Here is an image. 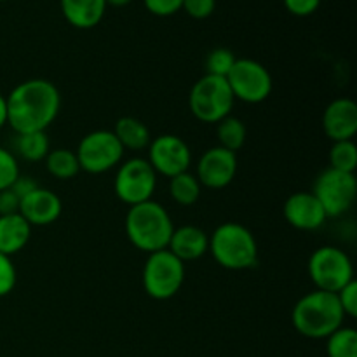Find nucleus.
I'll return each instance as SVG.
<instances>
[{
    "mask_svg": "<svg viewBox=\"0 0 357 357\" xmlns=\"http://www.w3.org/2000/svg\"><path fill=\"white\" fill-rule=\"evenodd\" d=\"M146 160L157 174L173 178L188 171L192 164V152L187 142L180 136L160 135L150 142Z\"/></svg>",
    "mask_w": 357,
    "mask_h": 357,
    "instance_id": "12",
    "label": "nucleus"
},
{
    "mask_svg": "<svg viewBox=\"0 0 357 357\" xmlns=\"http://www.w3.org/2000/svg\"><path fill=\"white\" fill-rule=\"evenodd\" d=\"M201 192L202 185L190 171L169 178V195L178 206H183V208L194 206L201 197Z\"/></svg>",
    "mask_w": 357,
    "mask_h": 357,
    "instance_id": "22",
    "label": "nucleus"
},
{
    "mask_svg": "<svg viewBox=\"0 0 357 357\" xmlns=\"http://www.w3.org/2000/svg\"><path fill=\"white\" fill-rule=\"evenodd\" d=\"M166 250H169L183 264L195 261L208 253L209 236L195 225L178 227V229H174Z\"/></svg>",
    "mask_w": 357,
    "mask_h": 357,
    "instance_id": "17",
    "label": "nucleus"
},
{
    "mask_svg": "<svg viewBox=\"0 0 357 357\" xmlns=\"http://www.w3.org/2000/svg\"><path fill=\"white\" fill-rule=\"evenodd\" d=\"M63 17L79 30L98 26L107 13L105 0H59Z\"/></svg>",
    "mask_w": 357,
    "mask_h": 357,
    "instance_id": "18",
    "label": "nucleus"
},
{
    "mask_svg": "<svg viewBox=\"0 0 357 357\" xmlns=\"http://www.w3.org/2000/svg\"><path fill=\"white\" fill-rule=\"evenodd\" d=\"M63 202L47 188L38 187L20 202V215L33 227H47L61 216Z\"/></svg>",
    "mask_w": 357,
    "mask_h": 357,
    "instance_id": "16",
    "label": "nucleus"
},
{
    "mask_svg": "<svg viewBox=\"0 0 357 357\" xmlns=\"http://www.w3.org/2000/svg\"><path fill=\"white\" fill-rule=\"evenodd\" d=\"M282 2H284V7L288 9V13L300 17L310 16L321 6V0H282Z\"/></svg>",
    "mask_w": 357,
    "mask_h": 357,
    "instance_id": "33",
    "label": "nucleus"
},
{
    "mask_svg": "<svg viewBox=\"0 0 357 357\" xmlns=\"http://www.w3.org/2000/svg\"><path fill=\"white\" fill-rule=\"evenodd\" d=\"M248 129L246 124L241 121L239 117H229L222 119V121L216 124V138H218V146L222 149L230 150V152L236 153L237 150H241L246 143Z\"/></svg>",
    "mask_w": 357,
    "mask_h": 357,
    "instance_id": "24",
    "label": "nucleus"
},
{
    "mask_svg": "<svg viewBox=\"0 0 357 357\" xmlns=\"http://www.w3.org/2000/svg\"><path fill=\"white\" fill-rule=\"evenodd\" d=\"M31 225L20 215L0 216V253L13 257L28 244Z\"/></svg>",
    "mask_w": 357,
    "mask_h": 357,
    "instance_id": "19",
    "label": "nucleus"
},
{
    "mask_svg": "<svg viewBox=\"0 0 357 357\" xmlns=\"http://www.w3.org/2000/svg\"><path fill=\"white\" fill-rule=\"evenodd\" d=\"M234 98L244 103L257 105L267 100L274 89L271 72L257 59H237L230 73L227 75Z\"/></svg>",
    "mask_w": 357,
    "mask_h": 357,
    "instance_id": "11",
    "label": "nucleus"
},
{
    "mask_svg": "<svg viewBox=\"0 0 357 357\" xmlns=\"http://www.w3.org/2000/svg\"><path fill=\"white\" fill-rule=\"evenodd\" d=\"M37 188H38L37 181H35L31 176H26V174H20V176L16 178V181L10 185V190L17 195L20 201L23 197H26L28 194H31L33 190H37Z\"/></svg>",
    "mask_w": 357,
    "mask_h": 357,
    "instance_id": "35",
    "label": "nucleus"
},
{
    "mask_svg": "<svg viewBox=\"0 0 357 357\" xmlns=\"http://www.w3.org/2000/svg\"><path fill=\"white\" fill-rule=\"evenodd\" d=\"M345 314L335 293L314 291L303 295L295 303L291 312L293 328L302 337L323 340L344 326Z\"/></svg>",
    "mask_w": 357,
    "mask_h": 357,
    "instance_id": "2",
    "label": "nucleus"
},
{
    "mask_svg": "<svg viewBox=\"0 0 357 357\" xmlns=\"http://www.w3.org/2000/svg\"><path fill=\"white\" fill-rule=\"evenodd\" d=\"M105 2H107V6H112V7H126L129 6L132 0H105Z\"/></svg>",
    "mask_w": 357,
    "mask_h": 357,
    "instance_id": "37",
    "label": "nucleus"
},
{
    "mask_svg": "<svg viewBox=\"0 0 357 357\" xmlns=\"http://www.w3.org/2000/svg\"><path fill=\"white\" fill-rule=\"evenodd\" d=\"M20 164L10 150L0 146V192L10 188V185L20 176Z\"/></svg>",
    "mask_w": 357,
    "mask_h": 357,
    "instance_id": "28",
    "label": "nucleus"
},
{
    "mask_svg": "<svg viewBox=\"0 0 357 357\" xmlns=\"http://www.w3.org/2000/svg\"><path fill=\"white\" fill-rule=\"evenodd\" d=\"M124 229L129 243L150 255L166 250L174 232V223L167 209L152 199L128 209Z\"/></svg>",
    "mask_w": 357,
    "mask_h": 357,
    "instance_id": "3",
    "label": "nucleus"
},
{
    "mask_svg": "<svg viewBox=\"0 0 357 357\" xmlns=\"http://www.w3.org/2000/svg\"><path fill=\"white\" fill-rule=\"evenodd\" d=\"M284 220L296 230L312 232L326 223L328 216L312 192H295L282 206Z\"/></svg>",
    "mask_w": 357,
    "mask_h": 357,
    "instance_id": "14",
    "label": "nucleus"
},
{
    "mask_svg": "<svg viewBox=\"0 0 357 357\" xmlns=\"http://www.w3.org/2000/svg\"><path fill=\"white\" fill-rule=\"evenodd\" d=\"M7 100V124L16 135L45 131L61 108V94L47 79H30L17 84Z\"/></svg>",
    "mask_w": 357,
    "mask_h": 357,
    "instance_id": "1",
    "label": "nucleus"
},
{
    "mask_svg": "<svg viewBox=\"0 0 357 357\" xmlns=\"http://www.w3.org/2000/svg\"><path fill=\"white\" fill-rule=\"evenodd\" d=\"M17 281V272L13 260L7 255L0 253V298L7 296L14 289Z\"/></svg>",
    "mask_w": 357,
    "mask_h": 357,
    "instance_id": "29",
    "label": "nucleus"
},
{
    "mask_svg": "<svg viewBox=\"0 0 357 357\" xmlns=\"http://www.w3.org/2000/svg\"><path fill=\"white\" fill-rule=\"evenodd\" d=\"M51 152V143H49L47 132H21L14 138V155H20L21 159L28 162H38L47 157Z\"/></svg>",
    "mask_w": 357,
    "mask_h": 357,
    "instance_id": "21",
    "label": "nucleus"
},
{
    "mask_svg": "<svg viewBox=\"0 0 357 357\" xmlns=\"http://www.w3.org/2000/svg\"><path fill=\"white\" fill-rule=\"evenodd\" d=\"M115 138L122 145L124 150H132V152H139V150L149 149L152 136H150V129L146 128L145 122H142L136 117H121L115 122L114 128Z\"/></svg>",
    "mask_w": 357,
    "mask_h": 357,
    "instance_id": "20",
    "label": "nucleus"
},
{
    "mask_svg": "<svg viewBox=\"0 0 357 357\" xmlns=\"http://www.w3.org/2000/svg\"><path fill=\"white\" fill-rule=\"evenodd\" d=\"M323 131L331 142H349L357 132V105L349 98L333 100L323 114Z\"/></svg>",
    "mask_w": 357,
    "mask_h": 357,
    "instance_id": "15",
    "label": "nucleus"
},
{
    "mask_svg": "<svg viewBox=\"0 0 357 357\" xmlns=\"http://www.w3.org/2000/svg\"><path fill=\"white\" fill-rule=\"evenodd\" d=\"M185 264L169 250L150 253L142 272L143 289L153 300H169L181 289Z\"/></svg>",
    "mask_w": 357,
    "mask_h": 357,
    "instance_id": "6",
    "label": "nucleus"
},
{
    "mask_svg": "<svg viewBox=\"0 0 357 357\" xmlns=\"http://www.w3.org/2000/svg\"><path fill=\"white\" fill-rule=\"evenodd\" d=\"M181 9L194 20H206L216 9V0H183Z\"/></svg>",
    "mask_w": 357,
    "mask_h": 357,
    "instance_id": "32",
    "label": "nucleus"
},
{
    "mask_svg": "<svg viewBox=\"0 0 357 357\" xmlns=\"http://www.w3.org/2000/svg\"><path fill=\"white\" fill-rule=\"evenodd\" d=\"M157 188V173L143 157H132L119 166L114 180V192L119 201L129 208L152 201Z\"/></svg>",
    "mask_w": 357,
    "mask_h": 357,
    "instance_id": "8",
    "label": "nucleus"
},
{
    "mask_svg": "<svg viewBox=\"0 0 357 357\" xmlns=\"http://www.w3.org/2000/svg\"><path fill=\"white\" fill-rule=\"evenodd\" d=\"M20 199L10 188L0 192V216L20 213Z\"/></svg>",
    "mask_w": 357,
    "mask_h": 357,
    "instance_id": "34",
    "label": "nucleus"
},
{
    "mask_svg": "<svg viewBox=\"0 0 357 357\" xmlns=\"http://www.w3.org/2000/svg\"><path fill=\"white\" fill-rule=\"evenodd\" d=\"M124 152L114 131L98 129L80 139L75 153L80 169L89 174H103L121 164Z\"/></svg>",
    "mask_w": 357,
    "mask_h": 357,
    "instance_id": "10",
    "label": "nucleus"
},
{
    "mask_svg": "<svg viewBox=\"0 0 357 357\" xmlns=\"http://www.w3.org/2000/svg\"><path fill=\"white\" fill-rule=\"evenodd\" d=\"M310 281L316 289L328 293H338L344 286L354 281V265L349 255L337 246H321L310 255L309 265Z\"/></svg>",
    "mask_w": 357,
    "mask_h": 357,
    "instance_id": "7",
    "label": "nucleus"
},
{
    "mask_svg": "<svg viewBox=\"0 0 357 357\" xmlns=\"http://www.w3.org/2000/svg\"><path fill=\"white\" fill-rule=\"evenodd\" d=\"M237 58L230 49L227 47H216L206 56V75H215V77H223L227 79V75L230 73L232 66L236 65Z\"/></svg>",
    "mask_w": 357,
    "mask_h": 357,
    "instance_id": "27",
    "label": "nucleus"
},
{
    "mask_svg": "<svg viewBox=\"0 0 357 357\" xmlns=\"http://www.w3.org/2000/svg\"><path fill=\"white\" fill-rule=\"evenodd\" d=\"M143 6L153 16L166 17L173 16L178 10H181L183 0H143Z\"/></svg>",
    "mask_w": 357,
    "mask_h": 357,
    "instance_id": "31",
    "label": "nucleus"
},
{
    "mask_svg": "<svg viewBox=\"0 0 357 357\" xmlns=\"http://www.w3.org/2000/svg\"><path fill=\"white\" fill-rule=\"evenodd\" d=\"M340 303L342 310H344L345 317H356L357 316V282L354 281L349 282L347 286L340 289L338 293H335Z\"/></svg>",
    "mask_w": 357,
    "mask_h": 357,
    "instance_id": "30",
    "label": "nucleus"
},
{
    "mask_svg": "<svg viewBox=\"0 0 357 357\" xmlns=\"http://www.w3.org/2000/svg\"><path fill=\"white\" fill-rule=\"evenodd\" d=\"M237 166L239 164L236 153L216 145L202 153L197 162L195 176L202 187L220 190L232 183L237 174Z\"/></svg>",
    "mask_w": 357,
    "mask_h": 357,
    "instance_id": "13",
    "label": "nucleus"
},
{
    "mask_svg": "<svg viewBox=\"0 0 357 357\" xmlns=\"http://www.w3.org/2000/svg\"><path fill=\"white\" fill-rule=\"evenodd\" d=\"M7 126V100L3 94H0V129Z\"/></svg>",
    "mask_w": 357,
    "mask_h": 357,
    "instance_id": "36",
    "label": "nucleus"
},
{
    "mask_svg": "<svg viewBox=\"0 0 357 357\" xmlns=\"http://www.w3.org/2000/svg\"><path fill=\"white\" fill-rule=\"evenodd\" d=\"M330 167L342 173L354 174L357 167V146L352 139L333 143L330 150Z\"/></svg>",
    "mask_w": 357,
    "mask_h": 357,
    "instance_id": "26",
    "label": "nucleus"
},
{
    "mask_svg": "<svg viewBox=\"0 0 357 357\" xmlns=\"http://www.w3.org/2000/svg\"><path fill=\"white\" fill-rule=\"evenodd\" d=\"M45 169L56 180H72L79 174L80 166L77 153L68 149L51 150L45 157Z\"/></svg>",
    "mask_w": 357,
    "mask_h": 357,
    "instance_id": "23",
    "label": "nucleus"
},
{
    "mask_svg": "<svg viewBox=\"0 0 357 357\" xmlns=\"http://www.w3.org/2000/svg\"><path fill=\"white\" fill-rule=\"evenodd\" d=\"M312 194L323 206L328 218H338L351 211L357 197L356 174L324 169L314 181Z\"/></svg>",
    "mask_w": 357,
    "mask_h": 357,
    "instance_id": "9",
    "label": "nucleus"
},
{
    "mask_svg": "<svg viewBox=\"0 0 357 357\" xmlns=\"http://www.w3.org/2000/svg\"><path fill=\"white\" fill-rule=\"evenodd\" d=\"M234 103L236 98L223 77L202 75L188 94L190 112L197 121L206 124H218L222 119L229 117Z\"/></svg>",
    "mask_w": 357,
    "mask_h": 357,
    "instance_id": "5",
    "label": "nucleus"
},
{
    "mask_svg": "<svg viewBox=\"0 0 357 357\" xmlns=\"http://www.w3.org/2000/svg\"><path fill=\"white\" fill-rule=\"evenodd\" d=\"M0 2H7V0H0Z\"/></svg>",
    "mask_w": 357,
    "mask_h": 357,
    "instance_id": "38",
    "label": "nucleus"
},
{
    "mask_svg": "<svg viewBox=\"0 0 357 357\" xmlns=\"http://www.w3.org/2000/svg\"><path fill=\"white\" fill-rule=\"evenodd\" d=\"M328 357H357V331L342 326L326 338Z\"/></svg>",
    "mask_w": 357,
    "mask_h": 357,
    "instance_id": "25",
    "label": "nucleus"
},
{
    "mask_svg": "<svg viewBox=\"0 0 357 357\" xmlns=\"http://www.w3.org/2000/svg\"><path fill=\"white\" fill-rule=\"evenodd\" d=\"M209 253L227 271H248L258 261V243L243 223L225 222L209 236Z\"/></svg>",
    "mask_w": 357,
    "mask_h": 357,
    "instance_id": "4",
    "label": "nucleus"
}]
</instances>
